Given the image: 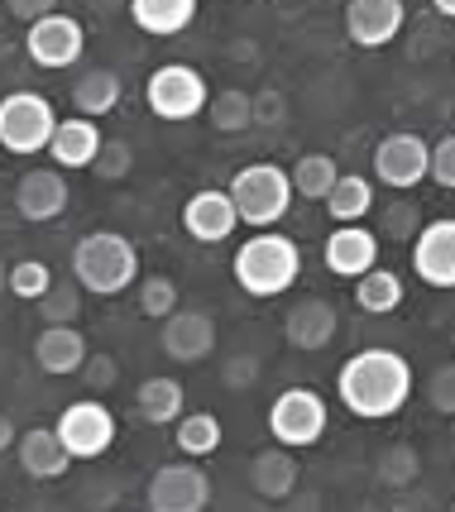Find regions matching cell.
I'll list each match as a JSON object with an SVG mask.
<instances>
[{
	"label": "cell",
	"instance_id": "ab89813d",
	"mask_svg": "<svg viewBox=\"0 0 455 512\" xmlns=\"http://www.w3.org/2000/svg\"><path fill=\"white\" fill-rule=\"evenodd\" d=\"M5 5H10V15H15V20H24V29L58 10V0H5Z\"/></svg>",
	"mask_w": 455,
	"mask_h": 512
},
{
	"label": "cell",
	"instance_id": "7402d4cb",
	"mask_svg": "<svg viewBox=\"0 0 455 512\" xmlns=\"http://www.w3.org/2000/svg\"><path fill=\"white\" fill-rule=\"evenodd\" d=\"M297 479H302V460H297V450L278 446V441L250 460V489L269 503H283L297 489Z\"/></svg>",
	"mask_w": 455,
	"mask_h": 512
},
{
	"label": "cell",
	"instance_id": "e575fe53",
	"mask_svg": "<svg viewBox=\"0 0 455 512\" xmlns=\"http://www.w3.org/2000/svg\"><path fill=\"white\" fill-rule=\"evenodd\" d=\"M130 168H135V154H130V144H120V139H106L101 154H96V163H91V173L101 182H125Z\"/></svg>",
	"mask_w": 455,
	"mask_h": 512
},
{
	"label": "cell",
	"instance_id": "8fae6325",
	"mask_svg": "<svg viewBox=\"0 0 455 512\" xmlns=\"http://www.w3.org/2000/svg\"><path fill=\"white\" fill-rule=\"evenodd\" d=\"M53 426H58V436H63L72 460H101L115 446V436H120V422H115V412L101 398L68 402Z\"/></svg>",
	"mask_w": 455,
	"mask_h": 512
},
{
	"label": "cell",
	"instance_id": "4316f807",
	"mask_svg": "<svg viewBox=\"0 0 455 512\" xmlns=\"http://www.w3.org/2000/svg\"><path fill=\"white\" fill-rule=\"evenodd\" d=\"M403 297H408V288H403V278L393 273V268H369L364 278H355V307L369 316H393L398 307H403Z\"/></svg>",
	"mask_w": 455,
	"mask_h": 512
},
{
	"label": "cell",
	"instance_id": "ee69618b",
	"mask_svg": "<svg viewBox=\"0 0 455 512\" xmlns=\"http://www.w3.org/2000/svg\"><path fill=\"white\" fill-rule=\"evenodd\" d=\"M0 292H10V264H0Z\"/></svg>",
	"mask_w": 455,
	"mask_h": 512
},
{
	"label": "cell",
	"instance_id": "603a6c76",
	"mask_svg": "<svg viewBox=\"0 0 455 512\" xmlns=\"http://www.w3.org/2000/svg\"><path fill=\"white\" fill-rule=\"evenodd\" d=\"M202 10V0H130V20L149 39H173L182 29H192Z\"/></svg>",
	"mask_w": 455,
	"mask_h": 512
},
{
	"label": "cell",
	"instance_id": "8992f818",
	"mask_svg": "<svg viewBox=\"0 0 455 512\" xmlns=\"http://www.w3.org/2000/svg\"><path fill=\"white\" fill-rule=\"evenodd\" d=\"M144 106H149V115L163 120V125H187V120L206 115L211 87H206V77L197 67L163 63V67H154L149 82H144Z\"/></svg>",
	"mask_w": 455,
	"mask_h": 512
},
{
	"label": "cell",
	"instance_id": "f546056e",
	"mask_svg": "<svg viewBox=\"0 0 455 512\" xmlns=\"http://www.w3.org/2000/svg\"><path fill=\"white\" fill-rule=\"evenodd\" d=\"M135 302H139V316H149V321H168V316L178 312L182 302V292H178V283H173V278H168V273H144V278H139L135 283Z\"/></svg>",
	"mask_w": 455,
	"mask_h": 512
},
{
	"label": "cell",
	"instance_id": "83f0119b",
	"mask_svg": "<svg viewBox=\"0 0 455 512\" xmlns=\"http://www.w3.org/2000/svg\"><path fill=\"white\" fill-rule=\"evenodd\" d=\"M226 441V426L216 412H182V422L173 426V446L187 455V460H206L216 455Z\"/></svg>",
	"mask_w": 455,
	"mask_h": 512
},
{
	"label": "cell",
	"instance_id": "4fadbf2b",
	"mask_svg": "<svg viewBox=\"0 0 455 512\" xmlns=\"http://www.w3.org/2000/svg\"><path fill=\"white\" fill-rule=\"evenodd\" d=\"M412 273L417 283H427L436 292L455 288V216L427 221L412 240Z\"/></svg>",
	"mask_w": 455,
	"mask_h": 512
},
{
	"label": "cell",
	"instance_id": "4dcf8cb0",
	"mask_svg": "<svg viewBox=\"0 0 455 512\" xmlns=\"http://www.w3.org/2000/svg\"><path fill=\"white\" fill-rule=\"evenodd\" d=\"M206 115H211V125L221 134H240L254 125V96L240 87H226L211 96V106H206Z\"/></svg>",
	"mask_w": 455,
	"mask_h": 512
},
{
	"label": "cell",
	"instance_id": "60d3db41",
	"mask_svg": "<svg viewBox=\"0 0 455 512\" xmlns=\"http://www.w3.org/2000/svg\"><path fill=\"white\" fill-rule=\"evenodd\" d=\"M278 106H283V101H278L273 91H259V96H254V120H283Z\"/></svg>",
	"mask_w": 455,
	"mask_h": 512
},
{
	"label": "cell",
	"instance_id": "d590c367",
	"mask_svg": "<svg viewBox=\"0 0 455 512\" xmlns=\"http://www.w3.org/2000/svg\"><path fill=\"white\" fill-rule=\"evenodd\" d=\"M422 211H417V206H412V201H393V206H388L384 211V221H379V235H388V240H417V230H422Z\"/></svg>",
	"mask_w": 455,
	"mask_h": 512
},
{
	"label": "cell",
	"instance_id": "30bf717a",
	"mask_svg": "<svg viewBox=\"0 0 455 512\" xmlns=\"http://www.w3.org/2000/svg\"><path fill=\"white\" fill-rule=\"evenodd\" d=\"M24 53L34 67H48V72H63V67H77L82 53H87V24L68 15V10H53L44 20H34L24 29Z\"/></svg>",
	"mask_w": 455,
	"mask_h": 512
},
{
	"label": "cell",
	"instance_id": "2e32d148",
	"mask_svg": "<svg viewBox=\"0 0 455 512\" xmlns=\"http://www.w3.org/2000/svg\"><path fill=\"white\" fill-rule=\"evenodd\" d=\"M341 335V312L331 297H297L288 316H283V340L302 350V355H317L331 340Z\"/></svg>",
	"mask_w": 455,
	"mask_h": 512
},
{
	"label": "cell",
	"instance_id": "d6a6232c",
	"mask_svg": "<svg viewBox=\"0 0 455 512\" xmlns=\"http://www.w3.org/2000/svg\"><path fill=\"white\" fill-rule=\"evenodd\" d=\"M374 474H379V484L384 489H408L412 479L422 474V455L412 446H388L379 460H374Z\"/></svg>",
	"mask_w": 455,
	"mask_h": 512
},
{
	"label": "cell",
	"instance_id": "7a4b0ae2",
	"mask_svg": "<svg viewBox=\"0 0 455 512\" xmlns=\"http://www.w3.org/2000/svg\"><path fill=\"white\" fill-rule=\"evenodd\" d=\"M230 273H235L240 292H250L259 302L283 297L302 278V245H297L293 235H283V230H254L250 240L235 249Z\"/></svg>",
	"mask_w": 455,
	"mask_h": 512
},
{
	"label": "cell",
	"instance_id": "d4e9b609",
	"mask_svg": "<svg viewBox=\"0 0 455 512\" xmlns=\"http://www.w3.org/2000/svg\"><path fill=\"white\" fill-rule=\"evenodd\" d=\"M135 412L139 422L149 426H178L182 412H187V393H182V383L173 374H154V379H144L135 388Z\"/></svg>",
	"mask_w": 455,
	"mask_h": 512
},
{
	"label": "cell",
	"instance_id": "74e56055",
	"mask_svg": "<svg viewBox=\"0 0 455 512\" xmlns=\"http://www.w3.org/2000/svg\"><path fill=\"white\" fill-rule=\"evenodd\" d=\"M82 379H87L91 398H101V393H111L115 383H120V364H115L111 355H91L87 364H82Z\"/></svg>",
	"mask_w": 455,
	"mask_h": 512
},
{
	"label": "cell",
	"instance_id": "484cf974",
	"mask_svg": "<svg viewBox=\"0 0 455 512\" xmlns=\"http://www.w3.org/2000/svg\"><path fill=\"white\" fill-rule=\"evenodd\" d=\"M374 201H379L374 178H364V173H341V182L331 187V197L321 201V206H326V216L336 225H360L364 216L374 211Z\"/></svg>",
	"mask_w": 455,
	"mask_h": 512
},
{
	"label": "cell",
	"instance_id": "277c9868",
	"mask_svg": "<svg viewBox=\"0 0 455 512\" xmlns=\"http://www.w3.org/2000/svg\"><path fill=\"white\" fill-rule=\"evenodd\" d=\"M230 201H235V211H240V225H250V230H278V221L293 211V178H288V168L283 163H245L235 178L226 182Z\"/></svg>",
	"mask_w": 455,
	"mask_h": 512
},
{
	"label": "cell",
	"instance_id": "836d02e7",
	"mask_svg": "<svg viewBox=\"0 0 455 512\" xmlns=\"http://www.w3.org/2000/svg\"><path fill=\"white\" fill-rule=\"evenodd\" d=\"M48 288H53V268L44 264V259H20V264H10V297H20V302H39V297H48Z\"/></svg>",
	"mask_w": 455,
	"mask_h": 512
},
{
	"label": "cell",
	"instance_id": "e0dca14e",
	"mask_svg": "<svg viewBox=\"0 0 455 512\" xmlns=\"http://www.w3.org/2000/svg\"><path fill=\"white\" fill-rule=\"evenodd\" d=\"M72 201V182L63 178V168H29L20 182H15V211L20 221L29 225H48L68 211Z\"/></svg>",
	"mask_w": 455,
	"mask_h": 512
},
{
	"label": "cell",
	"instance_id": "5b68a950",
	"mask_svg": "<svg viewBox=\"0 0 455 512\" xmlns=\"http://www.w3.org/2000/svg\"><path fill=\"white\" fill-rule=\"evenodd\" d=\"M58 120L63 115L53 111V101L39 96V91H10V96H0V154H15V158L48 154Z\"/></svg>",
	"mask_w": 455,
	"mask_h": 512
},
{
	"label": "cell",
	"instance_id": "5bb4252c",
	"mask_svg": "<svg viewBox=\"0 0 455 512\" xmlns=\"http://www.w3.org/2000/svg\"><path fill=\"white\" fill-rule=\"evenodd\" d=\"M345 39L355 48H388L403 24H408V5L403 0H345Z\"/></svg>",
	"mask_w": 455,
	"mask_h": 512
},
{
	"label": "cell",
	"instance_id": "ffe728a7",
	"mask_svg": "<svg viewBox=\"0 0 455 512\" xmlns=\"http://www.w3.org/2000/svg\"><path fill=\"white\" fill-rule=\"evenodd\" d=\"M15 460H20V469L29 479H39V484L63 479L72 465V455H68V446H63V436H58V426H29V431H20Z\"/></svg>",
	"mask_w": 455,
	"mask_h": 512
},
{
	"label": "cell",
	"instance_id": "f6af8a7d",
	"mask_svg": "<svg viewBox=\"0 0 455 512\" xmlns=\"http://www.w3.org/2000/svg\"><path fill=\"white\" fill-rule=\"evenodd\" d=\"M451 512H455V503H451Z\"/></svg>",
	"mask_w": 455,
	"mask_h": 512
},
{
	"label": "cell",
	"instance_id": "ac0fdd59",
	"mask_svg": "<svg viewBox=\"0 0 455 512\" xmlns=\"http://www.w3.org/2000/svg\"><path fill=\"white\" fill-rule=\"evenodd\" d=\"M321 264L331 278H364L369 268H379V235L369 225H336L321 245Z\"/></svg>",
	"mask_w": 455,
	"mask_h": 512
},
{
	"label": "cell",
	"instance_id": "b9f144b4",
	"mask_svg": "<svg viewBox=\"0 0 455 512\" xmlns=\"http://www.w3.org/2000/svg\"><path fill=\"white\" fill-rule=\"evenodd\" d=\"M15 446H20V431L10 422V412H0V455H10Z\"/></svg>",
	"mask_w": 455,
	"mask_h": 512
},
{
	"label": "cell",
	"instance_id": "9c48e42d",
	"mask_svg": "<svg viewBox=\"0 0 455 512\" xmlns=\"http://www.w3.org/2000/svg\"><path fill=\"white\" fill-rule=\"evenodd\" d=\"M432 178V139L417 130H393L374 149V182L388 192H412L417 182Z\"/></svg>",
	"mask_w": 455,
	"mask_h": 512
},
{
	"label": "cell",
	"instance_id": "d6986e66",
	"mask_svg": "<svg viewBox=\"0 0 455 512\" xmlns=\"http://www.w3.org/2000/svg\"><path fill=\"white\" fill-rule=\"evenodd\" d=\"M101 144H106L101 120H87V115H63V120H58V130H53V144H48V158H53V168H63V173H82V168L96 163Z\"/></svg>",
	"mask_w": 455,
	"mask_h": 512
},
{
	"label": "cell",
	"instance_id": "ba28073f",
	"mask_svg": "<svg viewBox=\"0 0 455 512\" xmlns=\"http://www.w3.org/2000/svg\"><path fill=\"white\" fill-rule=\"evenodd\" d=\"M211 503V474L202 469V460H168L149 474L144 489V508L149 512H206Z\"/></svg>",
	"mask_w": 455,
	"mask_h": 512
},
{
	"label": "cell",
	"instance_id": "f35d334b",
	"mask_svg": "<svg viewBox=\"0 0 455 512\" xmlns=\"http://www.w3.org/2000/svg\"><path fill=\"white\" fill-rule=\"evenodd\" d=\"M432 182L446 187V192H455V130L441 134L432 144Z\"/></svg>",
	"mask_w": 455,
	"mask_h": 512
},
{
	"label": "cell",
	"instance_id": "f1b7e54d",
	"mask_svg": "<svg viewBox=\"0 0 455 512\" xmlns=\"http://www.w3.org/2000/svg\"><path fill=\"white\" fill-rule=\"evenodd\" d=\"M288 178H293V192L302 201H326L331 187L341 182V168H336L331 154H302L293 168H288Z\"/></svg>",
	"mask_w": 455,
	"mask_h": 512
},
{
	"label": "cell",
	"instance_id": "6da1fadb",
	"mask_svg": "<svg viewBox=\"0 0 455 512\" xmlns=\"http://www.w3.org/2000/svg\"><path fill=\"white\" fill-rule=\"evenodd\" d=\"M417 374H412L408 355L374 345V350H355L336 374V398L350 417L360 422H388L412 402Z\"/></svg>",
	"mask_w": 455,
	"mask_h": 512
},
{
	"label": "cell",
	"instance_id": "8d00e7d4",
	"mask_svg": "<svg viewBox=\"0 0 455 512\" xmlns=\"http://www.w3.org/2000/svg\"><path fill=\"white\" fill-rule=\"evenodd\" d=\"M427 407L441 417H455V364H441L427 379Z\"/></svg>",
	"mask_w": 455,
	"mask_h": 512
},
{
	"label": "cell",
	"instance_id": "7c38bea8",
	"mask_svg": "<svg viewBox=\"0 0 455 512\" xmlns=\"http://www.w3.org/2000/svg\"><path fill=\"white\" fill-rule=\"evenodd\" d=\"M159 345H163V355L178 359V364H202V359H211L216 345H221L216 316L202 312V307H178V312L163 321Z\"/></svg>",
	"mask_w": 455,
	"mask_h": 512
},
{
	"label": "cell",
	"instance_id": "7bdbcfd3",
	"mask_svg": "<svg viewBox=\"0 0 455 512\" xmlns=\"http://www.w3.org/2000/svg\"><path fill=\"white\" fill-rule=\"evenodd\" d=\"M436 15H446V20H455V0H432Z\"/></svg>",
	"mask_w": 455,
	"mask_h": 512
},
{
	"label": "cell",
	"instance_id": "44dd1931",
	"mask_svg": "<svg viewBox=\"0 0 455 512\" xmlns=\"http://www.w3.org/2000/svg\"><path fill=\"white\" fill-rule=\"evenodd\" d=\"M87 359H91V345L77 326H44V331L34 335V364H39L44 374H53V379L82 374Z\"/></svg>",
	"mask_w": 455,
	"mask_h": 512
},
{
	"label": "cell",
	"instance_id": "bcb514c9",
	"mask_svg": "<svg viewBox=\"0 0 455 512\" xmlns=\"http://www.w3.org/2000/svg\"><path fill=\"white\" fill-rule=\"evenodd\" d=\"M0 5H5V0H0Z\"/></svg>",
	"mask_w": 455,
	"mask_h": 512
},
{
	"label": "cell",
	"instance_id": "3957f363",
	"mask_svg": "<svg viewBox=\"0 0 455 512\" xmlns=\"http://www.w3.org/2000/svg\"><path fill=\"white\" fill-rule=\"evenodd\" d=\"M72 278L91 297H120V292H130L144 278L139 273L135 240L120 235V230H91V235H82L77 249H72Z\"/></svg>",
	"mask_w": 455,
	"mask_h": 512
},
{
	"label": "cell",
	"instance_id": "1f68e13d",
	"mask_svg": "<svg viewBox=\"0 0 455 512\" xmlns=\"http://www.w3.org/2000/svg\"><path fill=\"white\" fill-rule=\"evenodd\" d=\"M34 312L44 326H77V316H82V288L77 283H53L48 297L34 302Z\"/></svg>",
	"mask_w": 455,
	"mask_h": 512
},
{
	"label": "cell",
	"instance_id": "52a82bcc",
	"mask_svg": "<svg viewBox=\"0 0 455 512\" xmlns=\"http://www.w3.org/2000/svg\"><path fill=\"white\" fill-rule=\"evenodd\" d=\"M331 426V407L317 388H283L269 407V436L288 450H312Z\"/></svg>",
	"mask_w": 455,
	"mask_h": 512
},
{
	"label": "cell",
	"instance_id": "cb8c5ba5",
	"mask_svg": "<svg viewBox=\"0 0 455 512\" xmlns=\"http://www.w3.org/2000/svg\"><path fill=\"white\" fill-rule=\"evenodd\" d=\"M120 96H125V82H120V72H111V67H87V72H82V77L72 82V115H87V120H106V115H115Z\"/></svg>",
	"mask_w": 455,
	"mask_h": 512
},
{
	"label": "cell",
	"instance_id": "9a60e30c",
	"mask_svg": "<svg viewBox=\"0 0 455 512\" xmlns=\"http://www.w3.org/2000/svg\"><path fill=\"white\" fill-rule=\"evenodd\" d=\"M182 230L197 245H226L230 235L240 230V211H235L226 187H202V192H192L182 201Z\"/></svg>",
	"mask_w": 455,
	"mask_h": 512
}]
</instances>
